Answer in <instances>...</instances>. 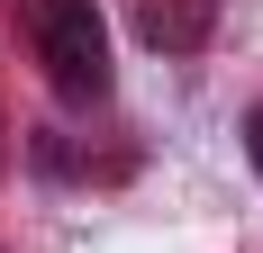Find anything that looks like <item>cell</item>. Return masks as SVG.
I'll list each match as a JSON object with an SVG mask.
<instances>
[{
    "label": "cell",
    "instance_id": "6da1fadb",
    "mask_svg": "<svg viewBox=\"0 0 263 253\" xmlns=\"http://www.w3.org/2000/svg\"><path fill=\"white\" fill-rule=\"evenodd\" d=\"M9 9L27 18V36H36L64 100H109V27L91 0H9Z\"/></svg>",
    "mask_w": 263,
    "mask_h": 253
},
{
    "label": "cell",
    "instance_id": "7a4b0ae2",
    "mask_svg": "<svg viewBox=\"0 0 263 253\" xmlns=\"http://www.w3.org/2000/svg\"><path fill=\"white\" fill-rule=\"evenodd\" d=\"M136 36L163 46V54L209 46V0H136Z\"/></svg>",
    "mask_w": 263,
    "mask_h": 253
},
{
    "label": "cell",
    "instance_id": "3957f363",
    "mask_svg": "<svg viewBox=\"0 0 263 253\" xmlns=\"http://www.w3.org/2000/svg\"><path fill=\"white\" fill-rule=\"evenodd\" d=\"M245 154H254V172H263V109L245 118Z\"/></svg>",
    "mask_w": 263,
    "mask_h": 253
}]
</instances>
